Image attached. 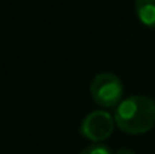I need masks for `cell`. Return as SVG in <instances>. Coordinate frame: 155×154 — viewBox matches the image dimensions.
<instances>
[{"instance_id":"5","label":"cell","mask_w":155,"mask_h":154,"mask_svg":"<svg viewBox=\"0 0 155 154\" xmlns=\"http://www.w3.org/2000/svg\"><path fill=\"white\" fill-rule=\"evenodd\" d=\"M80 154H114V153L104 144H94V145H89L87 148H84Z\"/></svg>"},{"instance_id":"3","label":"cell","mask_w":155,"mask_h":154,"mask_svg":"<svg viewBox=\"0 0 155 154\" xmlns=\"http://www.w3.org/2000/svg\"><path fill=\"white\" fill-rule=\"evenodd\" d=\"M113 128L114 116H111L105 110H94L83 119L80 132L86 139L100 144L111 136Z\"/></svg>"},{"instance_id":"6","label":"cell","mask_w":155,"mask_h":154,"mask_svg":"<svg viewBox=\"0 0 155 154\" xmlns=\"http://www.w3.org/2000/svg\"><path fill=\"white\" fill-rule=\"evenodd\" d=\"M114 154H136L133 150H128V148H120V150H117Z\"/></svg>"},{"instance_id":"1","label":"cell","mask_w":155,"mask_h":154,"mask_svg":"<svg viewBox=\"0 0 155 154\" xmlns=\"http://www.w3.org/2000/svg\"><path fill=\"white\" fill-rule=\"evenodd\" d=\"M116 125L128 135H143L155 125V101L146 95H133L114 110Z\"/></svg>"},{"instance_id":"2","label":"cell","mask_w":155,"mask_h":154,"mask_svg":"<svg viewBox=\"0 0 155 154\" xmlns=\"http://www.w3.org/2000/svg\"><path fill=\"white\" fill-rule=\"evenodd\" d=\"M91 94L94 101L101 107H117L122 101L124 85L117 76L111 73H101L92 80Z\"/></svg>"},{"instance_id":"4","label":"cell","mask_w":155,"mask_h":154,"mask_svg":"<svg viewBox=\"0 0 155 154\" xmlns=\"http://www.w3.org/2000/svg\"><path fill=\"white\" fill-rule=\"evenodd\" d=\"M136 14L142 24L155 29V0H136Z\"/></svg>"}]
</instances>
